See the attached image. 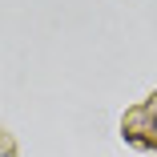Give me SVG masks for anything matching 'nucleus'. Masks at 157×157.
Returning a JSON list of instances; mask_svg holds the SVG:
<instances>
[{"mask_svg": "<svg viewBox=\"0 0 157 157\" xmlns=\"http://www.w3.org/2000/svg\"><path fill=\"white\" fill-rule=\"evenodd\" d=\"M149 129H153V137H157V113H153V121H149Z\"/></svg>", "mask_w": 157, "mask_h": 157, "instance_id": "1", "label": "nucleus"}]
</instances>
